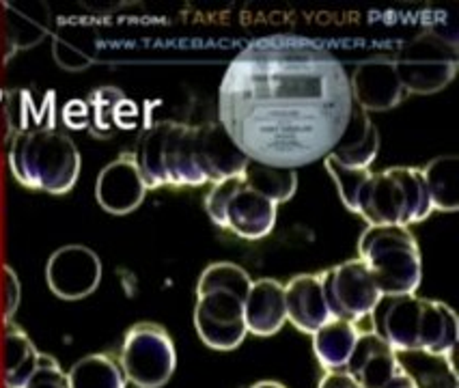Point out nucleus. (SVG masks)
<instances>
[{
    "label": "nucleus",
    "instance_id": "nucleus-1",
    "mask_svg": "<svg viewBox=\"0 0 459 388\" xmlns=\"http://www.w3.org/2000/svg\"><path fill=\"white\" fill-rule=\"evenodd\" d=\"M351 108L343 63L302 37L248 44L229 63L218 89V124L239 151L291 171L333 151Z\"/></svg>",
    "mask_w": 459,
    "mask_h": 388
},
{
    "label": "nucleus",
    "instance_id": "nucleus-2",
    "mask_svg": "<svg viewBox=\"0 0 459 388\" xmlns=\"http://www.w3.org/2000/svg\"><path fill=\"white\" fill-rule=\"evenodd\" d=\"M373 332L394 352L423 349L448 356L455 352L459 323L451 306L416 294L382 296L371 311Z\"/></svg>",
    "mask_w": 459,
    "mask_h": 388
},
{
    "label": "nucleus",
    "instance_id": "nucleus-3",
    "mask_svg": "<svg viewBox=\"0 0 459 388\" xmlns=\"http://www.w3.org/2000/svg\"><path fill=\"white\" fill-rule=\"evenodd\" d=\"M253 285L236 263H212L196 285L195 326L201 341L218 352H231L247 337L244 302Z\"/></svg>",
    "mask_w": 459,
    "mask_h": 388
},
{
    "label": "nucleus",
    "instance_id": "nucleus-4",
    "mask_svg": "<svg viewBox=\"0 0 459 388\" xmlns=\"http://www.w3.org/2000/svg\"><path fill=\"white\" fill-rule=\"evenodd\" d=\"M9 168L26 188L48 194H65L80 175L76 142L55 125L20 130L9 147Z\"/></svg>",
    "mask_w": 459,
    "mask_h": 388
},
{
    "label": "nucleus",
    "instance_id": "nucleus-5",
    "mask_svg": "<svg viewBox=\"0 0 459 388\" xmlns=\"http://www.w3.org/2000/svg\"><path fill=\"white\" fill-rule=\"evenodd\" d=\"M134 160L147 190L205 184L196 153L195 125L158 121L143 132L134 149Z\"/></svg>",
    "mask_w": 459,
    "mask_h": 388
},
{
    "label": "nucleus",
    "instance_id": "nucleus-6",
    "mask_svg": "<svg viewBox=\"0 0 459 388\" xmlns=\"http://www.w3.org/2000/svg\"><path fill=\"white\" fill-rule=\"evenodd\" d=\"M434 211L420 168L393 167L371 173L362 188L356 214L369 227H410Z\"/></svg>",
    "mask_w": 459,
    "mask_h": 388
},
{
    "label": "nucleus",
    "instance_id": "nucleus-7",
    "mask_svg": "<svg viewBox=\"0 0 459 388\" xmlns=\"http://www.w3.org/2000/svg\"><path fill=\"white\" fill-rule=\"evenodd\" d=\"M359 259L382 296L416 294L423 279L419 244L410 227H369L359 242Z\"/></svg>",
    "mask_w": 459,
    "mask_h": 388
},
{
    "label": "nucleus",
    "instance_id": "nucleus-8",
    "mask_svg": "<svg viewBox=\"0 0 459 388\" xmlns=\"http://www.w3.org/2000/svg\"><path fill=\"white\" fill-rule=\"evenodd\" d=\"M276 205L257 193L242 177H229L212 184L205 196V210L213 225L236 233L244 240H261L276 225Z\"/></svg>",
    "mask_w": 459,
    "mask_h": 388
},
{
    "label": "nucleus",
    "instance_id": "nucleus-9",
    "mask_svg": "<svg viewBox=\"0 0 459 388\" xmlns=\"http://www.w3.org/2000/svg\"><path fill=\"white\" fill-rule=\"evenodd\" d=\"M393 61L405 93L431 95L455 78L459 58L453 41L436 30H425L408 41Z\"/></svg>",
    "mask_w": 459,
    "mask_h": 388
},
{
    "label": "nucleus",
    "instance_id": "nucleus-10",
    "mask_svg": "<svg viewBox=\"0 0 459 388\" xmlns=\"http://www.w3.org/2000/svg\"><path fill=\"white\" fill-rule=\"evenodd\" d=\"M119 365L136 388H162L178 366L173 339L158 323H136L126 332Z\"/></svg>",
    "mask_w": 459,
    "mask_h": 388
},
{
    "label": "nucleus",
    "instance_id": "nucleus-11",
    "mask_svg": "<svg viewBox=\"0 0 459 388\" xmlns=\"http://www.w3.org/2000/svg\"><path fill=\"white\" fill-rule=\"evenodd\" d=\"M319 276L334 320L359 323L371 315L382 297L371 272L360 259L334 265Z\"/></svg>",
    "mask_w": 459,
    "mask_h": 388
},
{
    "label": "nucleus",
    "instance_id": "nucleus-12",
    "mask_svg": "<svg viewBox=\"0 0 459 388\" xmlns=\"http://www.w3.org/2000/svg\"><path fill=\"white\" fill-rule=\"evenodd\" d=\"M100 257L82 244L61 246L46 263V280L50 291L61 300L74 302L93 294L101 283Z\"/></svg>",
    "mask_w": 459,
    "mask_h": 388
},
{
    "label": "nucleus",
    "instance_id": "nucleus-13",
    "mask_svg": "<svg viewBox=\"0 0 459 388\" xmlns=\"http://www.w3.org/2000/svg\"><path fill=\"white\" fill-rule=\"evenodd\" d=\"M351 99L365 113H382L402 104L405 98L393 56H371L354 67L350 76Z\"/></svg>",
    "mask_w": 459,
    "mask_h": 388
},
{
    "label": "nucleus",
    "instance_id": "nucleus-14",
    "mask_svg": "<svg viewBox=\"0 0 459 388\" xmlns=\"http://www.w3.org/2000/svg\"><path fill=\"white\" fill-rule=\"evenodd\" d=\"M147 194V185L138 171L134 153H121L106 164L95 182V199L112 216H126L138 210Z\"/></svg>",
    "mask_w": 459,
    "mask_h": 388
},
{
    "label": "nucleus",
    "instance_id": "nucleus-15",
    "mask_svg": "<svg viewBox=\"0 0 459 388\" xmlns=\"http://www.w3.org/2000/svg\"><path fill=\"white\" fill-rule=\"evenodd\" d=\"M195 138L205 184L224 182L242 173L248 158L239 151L221 124L195 125Z\"/></svg>",
    "mask_w": 459,
    "mask_h": 388
},
{
    "label": "nucleus",
    "instance_id": "nucleus-16",
    "mask_svg": "<svg viewBox=\"0 0 459 388\" xmlns=\"http://www.w3.org/2000/svg\"><path fill=\"white\" fill-rule=\"evenodd\" d=\"M285 308L287 320L304 334H313L324 323L334 320L319 274H300L291 279L285 285Z\"/></svg>",
    "mask_w": 459,
    "mask_h": 388
},
{
    "label": "nucleus",
    "instance_id": "nucleus-17",
    "mask_svg": "<svg viewBox=\"0 0 459 388\" xmlns=\"http://www.w3.org/2000/svg\"><path fill=\"white\" fill-rule=\"evenodd\" d=\"M345 374L354 377L362 388H382L399 374L394 349L376 332H360L345 365Z\"/></svg>",
    "mask_w": 459,
    "mask_h": 388
},
{
    "label": "nucleus",
    "instance_id": "nucleus-18",
    "mask_svg": "<svg viewBox=\"0 0 459 388\" xmlns=\"http://www.w3.org/2000/svg\"><path fill=\"white\" fill-rule=\"evenodd\" d=\"M244 322L255 337H272L279 332L287 322L285 285L274 279L255 280L244 302Z\"/></svg>",
    "mask_w": 459,
    "mask_h": 388
},
{
    "label": "nucleus",
    "instance_id": "nucleus-19",
    "mask_svg": "<svg viewBox=\"0 0 459 388\" xmlns=\"http://www.w3.org/2000/svg\"><path fill=\"white\" fill-rule=\"evenodd\" d=\"M377 149H380L377 127L373 125L369 113L354 104L348 125L328 156L348 168H369L377 158Z\"/></svg>",
    "mask_w": 459,
    "mask_h": 388
},
{
    "label": "nucleus",
    "instance_id": "nucleus-20",
    "mask_svg": "<svg viewBox=\"0 0 459 388\" xmlns=\"http://www.w3.org/2000/svg\"><path fill=\"white\" fill-rule=\"evenodd\" d=\"M453 354L440 356L423 349H408V352H394V358L399 371L410 377L416 388H457Z\"/></svg>",
    "mask_w": 459,
    "mask_h": 388
},
{
    "label": "nucleus",
    "instance_id": "nucleus-21",
    "mask_svg": "<svg viewBox=\"0 0 459 388\" xmlns=\"http://www.w3.org/2000/svg\"><path fill=\"white\" fill-rule=\"evenodd\" d=\"M359 326L343 320H330L313 332V349L325 371H345L351 349L359 341Z\"/></svg>",
    "mask_w": 459,
    "mask_h": 388
},
{
    "label": "nucleus",
    "instance_id": "nucleus-22",
    "mask_svg": "<svg viewBox=\"0 0 459 388\" xmlns=\"http://www.w3.org/2000/svg\"><path fill=\"white\" fill-rule=\"evenodd\" d=\"M39 349L35 348L22 328L9 323L3 337V382L4 388H22L39 363Z\"/></svg>",
    "mask_w": 459,
    "mask_h": 388
},
{
    "label": "nucleus",
    "instance_id": "nucleus-23",
    "mask_svg": "<svg viewBox=\"0 0 459 388\" xmlns=\"http://www.w3.org/2000/svg\"><path fill=\"white\" fill-rule=\"evenodd\" d=\"M431 207L440 211H457L459 207V158L440 156L420 168Z\"/></svg>",
    "mask_w": 459,
    "mask_h": 388
},
{
    "label": "nucleus",
    "instance_id": "nucleus-24",
    "mask_svg": "<svg viewBox=\"0 0 459 388\" xmlns=\"http://www.w3.org/2000/svg\"><path fill=\"white\" fill-rule=\"evenodd\" d=\"M69 388H126L121 365L108 354H89L67 371Z\"/></svg>",
    "mask_w": 459,
    "mask_h": 388
},
{
    "label": "nucleus",
    "instance_id": "nucleus-25",
    "mask_svg": "<svg viewBox=\"0 0 459 388\" xmlns=\"http://www.w3.org/2000/svg\"><path fill=\"white\" fill-rule=\"evenodd\" d=\"M239 177L247 182L250 188H255L257 193L268 196L270 201H274L276 205L290 201L296 194L298 188V175L291 168H276L268 167V164H261L255 160H248L244 164Z\"/></svg>",
    "mask_w": 459,
    "mask_h": 388
},
{
    "label": "nucleus",
    "instance_id": "nucleus-26",
    "mask_svg": "<svg viewBox=\"0 0 459 388\" xmlns=\"http://www.w3.org/2000/svg\"><path fill=\"white\" fill-rule=\"evenodd\" d=\"M324 164H325V171H328L330 177L334 179L336 190H339L341 194V201H343L350 211H354L356 214V211H359L360 193L362 188H365L367 179L371 177V171L369 168H348L330 156L324 158Z\"/></svg>",
    "mask_w": 459,
    "mask_h": 388
},
{
    "label": "nucleus",
    "instance_id": "nucleus-27",
    "mask_svg": "<svg viewBox=\"0 0 459 388\" xmlns=\"http://www.w3.org/2000/svg\"><path fill=\"white\" fill-rule=\"evenodd\" d=\"M22 388H69L67 374L61 369L52 356L39 354V363L33 375L24 382Z\"/></svg>",
    "mask_w": 459,
    "mask_h": 388
},
{
    "label": "nucleus",
    "instance_id": "nucleus-28",
    "mask_svg": "<svg viewBox=\"0 0 459 388\" xmlns=\"http://www.w3.org/2000/svg\"><path fill=\"white\" fill-rule=\"evenodd\" d=\"M124 99V93L119 89L104 87L93 91V98H91V104H93V125L100 127V130H108L112 116L117 113V104Z\"/></svg>",
    "mask_w": 459,
    "mask_h": 388
},
{
    "label": "nucleus",
    "instance_id": "nucleus-29",
    "mask_svg": "<svg viewBox=\"0 0 459 388\" xmlns=\"http://www.w3.org/2000/svg\"><path fill=\"white\" fill-rule=\"evenodd\" d=\"M20 300H22V287L12 265H3V317L4 322H12L18 313Z\"/></svg>",
    "mask_w": 459,
    "mask_h": 388
},
{
    "label": "nucleus",
    "instance_id": "nucleus-30",
    "mask_svg": "<svg viewBox=\"0 0 459 388\" xmlns=\"http://www.w3.org/2000/svg\"><path fill=\"white\" fill-rule=\"evenodd\" d=\"M317 388H362V386L350 374H345V371H328V374L319 380Z\"/></svg>",
    "mask_w": 459,
    "mask_h": 388
},
{
    "label": "nucleus",
    "instance_id": "nucleus-31",
    "mask_svg": "<svg viewBox=\"0 0 459 388\" xmlns=\"http://www.w3.org/2000/svg\"><path fill=\"white\" fill-rule=\"evenodd\" d=\"M382 388H416V386L410 382V377H405L402 371H399V374L394 375L388 384H384Z\"/></svg>",
    "mask_w": 459,
    "mask_h": 388
},
{
    "label": "nucleus",
    "instance_id": "nucleus-32",
    "mask_svg": "<svg viewBox=\"0 0 459 388\" xmlns=\"http://www.w3.org/2000/svg\"><path fill=\"white\" fill-rule=\"evenodd\" d=\"M250 388H285V386L279 384V382H259V384H255Z\"/></svg>",
    "mask_w": 459,
    "mask_h": 388
}]
</instances>
